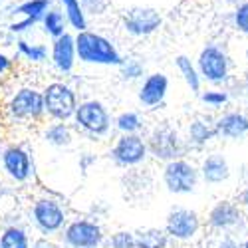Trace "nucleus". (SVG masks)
Masks as SVG:
<instances>
[{
  "mask_svg": "<svg viewBox=\"0 0 248 248\" xmlns=\"http://www.w3.org/2000/svg\"><path fill=\"white\" fill-rule=\"evenodd\" d=\"M76 52L79 60L88 62V64H106V66L123 64L121 56L117 54V50L113 48L109 40L92 32H79V36L76 38Z\"/></svg>",
  "mask_w": 248,
  "mask_h": 248,
  "instance_id": "f257e3e1",
  "label": "nucleus"
},
{
  "mask_svg": "<svg viewBox=\"0 0 248 248\" xmlns=\"http://www.w3.org/2000/svg\"><path fill=\"white\" fill-rule=\"evenodd\" d=\"M163 181L167 185V189L175 195L193 193L199 181V171L187 161L173 159L167 163V167L163 171Z\"/></svg>",
  "mask_w": 248,
  "mask_h": 248,
  "instance_id": "f03ea898",
  "label": "nucleus"
},
{
  "mask_svg": "<svg viewBox=\"0 0 248 248\" xmlns=\"http://www.w3.org/2000/svg\"><path fill=\"white\" fill-rule=\"evenodd\" d=\"M76 95L64 84H52L44 92V109L58 121H66L76 113Z\"/></svg>",
  "mask_w": 248,
  "mask_h": 248,
  "instance_id": "7ed1b4c3",
  "label": "nucleus"
},
{
  "mask_svg": "<svg viewBox=\"0 0 248 248\" xmlns=\"http://www.w3.org/2000/svg\"><path fill=\"white\" fill-rule=\"evenodd\" d=\"M76 121L81 129L93 135H103L109 129V113L99 101H86L79 108H76Z\"/></svg>",
  "mask_w": 248,
  "mask_h": 248,
  "instance_id": "20e7f679",
  "label": "nucleus"
},
{
  "mask_svg": "<svg viewBox=\"0 0 248 248\" xmlns=\"http://www.w3.org/2000/svg\"><path fill=\"white\" fill-rule=\"evenodd\" d=\"M111 157L117 165H121V167L139 165L147 157V143L135 133H123L115 143Z\"/></svg>",
  "mask_w": 248,
  "mask_h": 248,
  "instance_id": "39448f33",
  "label": "nucleus"
},
{
  "mask_svg": "<svg viewBox=\"0 0 248 248\" xmlns=\"http://www.w3.org/2000/svg\"><path fill=\"white\" fill-rule=\"evenodd\" d=\"M8 111L14 119H38L46 111L44 109V95L36 90H30V88L20 90L10 99Z\"/></svg>",
  "mask_w": 248,
  "mask_h": 248,
  "instance_id": "423d86ee",
  "label": "nucleus"
},
{
  "mask_svg": "<svg viewBox=\"0 0 248 248\" xmlns=\"http://www.w3.org/2000/svg\"><path fill=\"white\" fill-rule=\"evenodd\" d=\"M147 149L157 159H163V161H173V159H179L183 155L181 139L169 125H161L151 133Z\"/></svg>",
  "mask_w": 248,
  "mask_h": 248,
  "instance_id": "0eeeda50",
  "label": "nucleus"
},
{
  "mask_svg": "<svg viewBox=\"0 0 248 248\" xmlns=\"http://www.w3.org/2000/svg\"><path fill=\"white\" fill-rule=\"evenodd\" d=\"M201 226V220H199V215L195 211H189V209H173L167 217V231L169 236L177 238V240H189L197 234Z\"/></svg>",
  "mask_w": 248,
  "mask_h": 248,
  "instance_id": "6e6552de",
  "label": "nucleus"
},
{
  "mask_svg": "<svg viewBox=\"0 0 248 248\" xmlns=\"http://www.w3.org/2000/svg\"><path fill=\"white\" fill-rule=\"evenodd\" d=\"M34 220L42 232H56L66 222V215L62 206L52 199H40L34 204Z\"/></svg>",
  "mask_w": 248,
  "mask_h": 248,
  "instance_id": "1a4fd4ad",
  "label": "nucleus"
},
{
  "mask_svg": "<svg viewBox=\"0 0 248 248\" xmlns=\"http://www.w3.org/2000/svg\"><path fill=\"white\" fill-rule=\"evenodd\" d=\"M64 236H66V242L72 248H95L103 238L101 229L95 222H90V220L72 222L66 229Z\"/></svg>",
  "mask_w": 248,
  "mask_h": 248,
  "instance_id": "9d476101",
  "label": "nucleus"
},
{
  "mask_svg": "<svg viewBox=\"0 0 248 248\" xmlns=\"http://www.w3.org/2000/svg\"><path fill=\"white\" fill-rule=\"evenodd\" d=\"M123 24H125L127 32H131L135 36H145V34H151L159 28L161 16L151 8H133L125 14Z\"/></svg>",
  "mask_w": 248,
  "mask_h": 248,
  "instance_id": "9b49d317",
  "label": "nucleus"
},
{
  "mask_svg": "<svg viewBox=\"0 0 248 248\" xmlns=\"http://www.w3.org/2000/svg\"><path fill=\"white\" fill-rule=\"evenodd\" d=\"M199 68H201V74L211 79V81H222L226 78V72H229V62H226V56L215 48V46H209L201 52V58H199Z\"/></svg>",
  "mask_w": 248,
  "mask_h": 248,
  "instance_id": "f8f14e48",
  "label": "nucleus"
},
{
  "mask_svg": "<svg viewBox=\"0 0 248 248\" xmlns=\"http://www.w3.org/2000/svg\"><path fill=\"white\" fill-rule=\"evenodd\" d=\"M2 163L6 173L14 181H26L30 177V171H32L30 155L22 147H8L2 155Z\"/></svg>",
  "mask_w": 248,
  "mask_h": 248,
  "instance_id": "ddd939ff",
  "label": "nucleus"
},
{
  "mask_svg": "<svg viewBox=\"0 0 248 248\" xmlns=\"http://www.w3.org/2000/svg\"><path fill=\"white\" fill-rule=\"evenodd\" d=\"M167 86H169V81L163 74H153L145 79V84H143V88L139 92V99L149 108L159 106L165 99V93H167Z\"/></svg>",
  "mask_w": 248,
  "mask_h": 248,
  "instance_id": "4468645a",
  "label": "nucleus"
},
{
  "mask_svg": "<svg viewBox=\"0 0 248 248\" xmlns=\"http://www.w3.org/2000/svg\"><path fill=\"white\" fill-rule=\"evenodd\" d=\"M54 64L62 72H70L74 68V56H76V40L70 34H62L54 42Z\"/></svg>",
  "mask_w": 248,
  "mask_h": 248,
  "instance_id": "2eb2a0df",
  "label": "nucleus"
},
{
  "mask_svg": "<svg viewBox=\"0 0 248 248\" xmlns=\"http://www.w3.org/2000/svg\"><path fill=\"white\" fill-rule=\"evenodd\" d=\"M209 222H211L213 229H220V231L232 229V226H236L240 222L238 206L232 202H226V201L218 202L209 215Z\"/></svg>",
  "mask_w": 248,
  "mask_h": 248,
  "instance_id": "dca6fc26",
  "label": "nucleus"
},
{
  "mask_svg": "<svg viewBox=\"0 0 248 248\" xmlns=\"http://www.w3.org/2000/svg\"><path fill=\"white\" fill-rule=\"evenodd\" d=\"M215 127H217L218 135L238 139V137L248 133V117L242 113H226L224 117H220L217 121Z\"/></svg>",
  "mask_w": 248,
  "mask_h": 248,
  "instance_id": "f3484780",
  "label": "nucleus"
},
{
  "mask_svg": "<svg viewBox=\"0 0 248 248\" xmlns=\"http://www.w3.org/2000/svg\"><path fill=\"white\" fill-rule=\"evenodd\" d=\"M202 179L206 183H222L229 179L231 175V169H229V163H226V159L218 153L211 155V157H206L204 163H202Z\"/></svg>",
  "mask_w": 248,
  "mask_h": 248,
  "instance_id": "a211bd4d",
  "label": "nucleus"
},
{
  "mask_svg": "<svg viewBox=\"0 0 248 248\" xmlns=\"http://www.w3.org/2000/svg\"><path fill=\"white\" fill-rule=\"evenodd\" d=\"M167 246V231L147 229L135 234V248H165Z\"/></svg>",
  "mask_w": 248,
  "mask_h": 248,
  "instance_id": "6ab92c4d",
  "label": "nucleus"
},
{
  "mask_svg": "<svg viewBox=\"0 0 248 248\" xmlns=\"http://www.w3.org/2000/svg\"><path fill=\"white\" fill-rule=\"evenodd\" d=\"M218 135L217 127H209L206 123L202 121H193L191 123V129H189V137H191V143H195V145H204L206 141H211Z\"/></svg>",
  "mask_w": 248,
  "mask_h": 248,
  "instance_id": "aec40b11",
  "label": "nucleus"
},
{
  "mask_svg": "<svg viewBox=\"0 0 248 248\" xmlns=\"http://www.w3.org/2000/svg\"><path fill=\"white\" fill-rule=\"evenodd\" d=\"M28 234L16 226L4 231V234L0 236V248H28Z\"/></svg>",
  "mask_w": 248,
  "mask_h": 248,
  "instance_id": "412c9836",
  "label": "nucleus"
},
{
  "mask_svg": "<svg viewBox=\"0 0 248 248\" xmlns=\"http://www.w3.org/2000/svg\"><path fill=\"white\" fill-rule=\"evenodd\" d=\"M44 137H46V141L50 143V145H56V147H64L72 141V133L64 123H56V125L48 127Z\"/></svg>",
  "mask_w": 248,
  "mask_h": 248,
  "instance_id": "4be33fe9",
  "label": "nucleus"
},
{
  "mask_svg": "<svg viewBox=\"0 0 248 248\" xmlns=\"http://www.w3.org/2000/svg\"><path fill=\"white\" fill-rule=\"evenodd\" d=\"M177 66H179L181 74L185 76V81L189 84V88H191L193 92H199V88H201V79H199L197 70H195L193 64H191V60H189V58H185V56H179V58H177Z\"/></svg>",
  "mask_w": 248,
  "mask_h": 248,
  "instance_id": "5701e85b",
  "label": "nucleus"
},
{
  "mask_svg": "<svg viewBox=\"0 0 248 248\" xmlns=\"http://www.w3.org/2000/svg\"><path fill=\"white\" fill-rule=\"evenodd\" d=\"M62 2H64V6H66V12H68L72 26L79 32H84L86 18H84V12H81V8H79V0H62Z\"/></svg>",
  "mask_w": 248,
  "mask_h": 248,
  "instance_id": "b1692460",
  "label": "nucleus"
},
{
  "mask_svg": "<svg viewBox=\"0 0 248 248\" xmlns=\"http://www.w3.org/2000/svg\"><path fill=\"white\" fill-rule=\"evenodd\" d=\"M117 129L119 131H123V133H137L141 127H143V121H141V117L137 115V113H133V111H127V113H121L119 117H117Z\"/></svg>",
  "mask_w": 248,
  "mask_h": 248,
  "instance_id": "393cba45",
  "label": "nucleus"
},
{
  "mask_svg": "<svg viewBox=\"0 0 248 248\" xmlns=\"http://www.w3.org/2000/svg\"><path fill=\"white\" fill-rule=\"evenodd\" d=\"M44 26H46L48 34L58 38V36L64 34V18H62L60 12H48L44 18Z\"/></svg>",
  "mask_w": 248,
  "mask_h": 248,
  "instance_id": "a878e982",
  "label": "nucleus"
},
{
  "mask_svg": "<svg viewBox=\"0 0 248 248\" xmlns=\"http://www.w3.org/2000/svg\"><path fill=\"white\" fill-rule=\"evenodd\" d=\"M46 8H48V0H30V2H24L22 6H20L18 12L38 20L40 16H42V12H44Z\"/></svg>",
  "mask_w": 248,
  "mask_h": 248,
  "instance_id": "bb28decb",
  "label": "nucleus"
},
{
  "mask_svg": "<svg viewBox=\"0 0 248 248\" xmlns=\"http://www.w3.org/2000/svg\"><path fill=\"white\" fill-rule=\"evenodd\" d=\"M18 48L24 56H28L34 62H40V60L46 58V48L44 46H28L26 42H18Z\"/></svg>",
  "mask_w": 248,
  "mask_h": 248,
  "instance_id": "cd10ccee",
  "label": "nucleus"
},
{
  "mask_svg": "<svg viewBox=\"0 0 248 248\" xmlns=\"http://www.w3.org/2000/svg\"><path fill=\"white\" fill-rule=\"evenodd\" d=\"M111 248H135V234L117 232L111 236Z\"/></svg>",
  "mask_w": 248,
  "mask_h": 248,
  "instance_id": "c85d7f7f",
  "label": "nucleus"
},
{
  "mask_svg": "<svg viewBox=\"0 0 248 248\" xmlns=\"http://www.w3.org/2000/svg\"><path fill=\"white\" fill-rule=\"evenodd\" d=\"M202 101L204 103H211V106H222V103L226 101V93H222V92H206L204 95H202Z\"/></svg>",
  "mask_w": 248,
  "mask_h": 248,
  "instance_id": "c756f323",
  "label": "nucleus"
},
{
  "mask_svg": "<svg viewBox=\"0 0 248 248\" xmlns=\"http://www.w3.org/2000/svg\"><path fill=\"white\" fill-rule=\"evenodd\" d=\"M123 68V78H139L143 68L141 64H137V62H127V64H121Z\"/></svg>",
  "mask_w": 248,
  "mask_h": 248,
  "instance_id": "7c9ffc66",
  "label": "nucleus"
},
{
  "mask_svg": "<svg viewBox=\"0 0 248 248\" xmlns=\"http://www.w3.org/2000/svg\"><path fill=\"white\" fill-rule=\"evenodd\" d=\"M236 26L248 34V4L240 6L238 12H236Z\"/></svg>",
  "mask_w": 248,
  "mask_h": 248,
  "instance_id": "2f4dec72",
  "label": "nucleus"
},
{
  "mask_svg": "<svg viewBox=\"0 0 248 248\" xmlns=\"http://www.w3.org/2000/svg\"><path fill=\"white\" fill-rule=\"evenodd\" d=\"M34 22H36V18H30V16H28V18L24 20V22H20V24H14V26H12V30H14V32H22V30H26L28 26H32Z\"/></svg>",
  "mask_w": 248,
  "mask_h": 248,
  "instance_id": "473e14b6",
  "label": "nucleus"
},
{
  "mask_svg": "<svg viewBox=\"0 0 248 248\" xmlns=\"http://www.w3.org/2000/svg\"><path fill=\"white\" fill-rule=\"evenodd\" d=\"M8 68H10V60H8L6 56L0 54V74H4Z\"/></svg>",
  "mask_w": 248,
  "mask_h": 248,
  "instance_id": "72a5a7b5",
  "label": "nucleus"
},
{
  "mask_svg": "<svg viewBox=\"0 0 248 248\" xmlns=\"http://www.w3.org/2000/svg\"><path fill=\"white\" fill-rule=\"evenodd\" d=\"M218 248H238V244L232 238H222V242L218 244Z\"/></svg>",
  "mask_w": 248,
  "mask_h": 248,
  "instance_id": "f704fd0d",
  "label": "nucleus"
},
{
  "mask_svg": "<svg viewBox=\"0 0 248 248\" xmlns=\"http://www.w3.org/2000/svg\"><path fill=\"white\" fill-rule=\"evenodd\" d=\"M84 2H86V4H88V6L92 8V4H93V0H84ZM101 2H103V4H106V2H108V0H101ZM101 8H103V6H101V4L97 2V0H95V10H101Z\"/></svg>",
  "mask_w": 248,
  "mask_h": 248,
  "instance_id": "c9c22d12",
  "label": "nucleus"
},
{
  "mask_svg": "<svg viewBox=\"0 0 248 248\" xmlns=\"http://www.w3.org/2000/svg\"><path fill=\"white\" fill-rule=\"evenodd\" d=\"M242 202H244V204H248V191H244V193H242Z\"/></svg>",
  "mask_w": 248,
  "mask_h": 248,
  "instance_id": "e433bc0d",
  "label": "nucleus"
},
{
  "mask_svg": "<svg viewBox=\"0 0 248 248\" xmlns=\"http://www.w3.org/2000/svg\"><path fill=\"white\" fill-rule=\"evenodd\" d=\"M36 248H52V246H48L46 242H38V244H36Z\"/></svg>",
  "mask_w": 248,
  "mask_h": 248,
  "instance_id": "4c0bfd02",
  "label": "nucleus"
},
{
  "mask_svg": "<svg viewBox=\"0 0 248 248\" xmlns=\"http://www.w3.org/2000/svg\"><path fill=\"white\" fill-rule=\"evenodd\" d=\"M244 248H248V240H246V244H244Z\"/></svg>",
  "mask_w": 248,
  "mask_h": 248,
  "instance_id": "58836bf2",
  "label": "nucleus"
}]
</instances>
